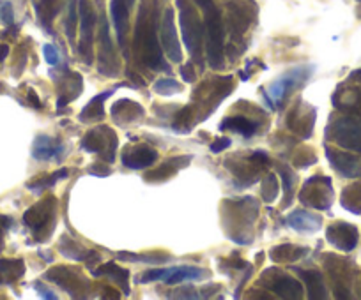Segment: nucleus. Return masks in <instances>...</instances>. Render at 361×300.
Listing matches in <instances>:
<instances>
[{
  "label": "nucleus",
  "mask_w": 361,
  "mask_h": 300,
  "mask_svg": "<svg viewBox=\"0 0 361 300\" xmlns=\"http://www.w3.org/2000/svg\"><path fill=\"white\" fill-rule=\"evenodd\" d=\"M205 11V48L211 69H221L225 66L223 59V22L221 15L213 4L204 8Z\"/></svg>",
  "instance_id": "obj_1"
},
{
  "label": "nucleus",
  "mask_w": 361,
  "mask_h": 300,
  "mask_svg": "<svg viewBox=\"0 0 361 300\" xmlns=\"http://www.w3.org/2000/svg\"><path fill=\"white\" fill-rule=\"evenodd\" d=\"M179 6V25H181V36L186 45L188 52L193 59L200 62L202 38H204V25L195 13L193 6L188 4L186 0H177Z\"/></svg>",
  "instance_id": "obj_2"
},
{
  "label": "nucleus",
  "mask_w": 361,
  "mask_h": 300,
  "mask_svg": "<svg viewBox=\"0 0 361 300\" xmlns=\"http://www.w3.org/2000/svg\"><path fill=\"white\" fill-rule=\"evenodd\" d=\"M211 278V272L205 269L195 265H179V267H168V269H154L147 270L142 274L138 283L145 285V283L152 281H163L167 285H179V283L186 281H204V279Z\"/></svg>",
  "instance_id": "obj_3"
},
{
  "label": "nucleus",
  "mask_w": 361,
  "mask_h": 300,
  "mask_svg": "<svg viewBox=\"0 0 361 300\" xmlns=\"http://www.w3.org/2000/svg\"><path fill=\"white\" fill-rule=\"evenodd\" d=\"M312 73L314 68H308V66H297V68L289 69V71L283 73L280 78H277L271 83L266 96L270 98V101L273 103L274 106L281 105L290 92L301 89V87L308 82V78L312 76Z\"/></svg>",
  "instance_id": "obj_4"
},
{
  "label": "nucleus",
  "mask_w": 361,
  "mask_h": 300,
  "mask_svg": "<svg viewBox=\"0 0 361 300\" xmlns=\"http://www.w3.org/2000/svg\"><path fill=\"white\" fill-rule=\"evenodd\" d=\"M137 45L140 46V59L149 69L160 71L165 68L163 53H161L160 39L156 36V30L149 22H140L137 27Z\"/></svg>",
  "instance_id": "obj_5"
},
{
  "label": "nucleus",
  "mask_w": 361,
  "mask_h": 300,
  "mask_svg": "<svg viewBox=\"0 0 361 300\" xmlns=\"http://www.w3.org/2000/svg\"><path fill=\"white\" fill-rule=\"evenodd\" d=\"M327 135L342 149L361 154V119L358 117H342L334 120L327 128Z\"/></svg>",
  "instance_id": "obj_6"
},
{
  "label": "nucleus",
  "mask_w": 361,
  "mask_h": 300,
  "mask_svg": "<svg viewBox=\"0 0 361 300\" xmlns=\"http://www.w3.org/2000/svg\"><path fill=\"white\" fill-rule=\"evenodd\" d=\"M300 200L303 205L312 207V209L327 210L333 203V188L331 180L327 177H312L304 184L301 191Z\"/></svg>",
  "instance_id": "obj_7"
},
{
  "label": "nucleus",
  "mask_w": 361,
  "mask_h": 300,
  "mask_svg": "<svg viewBox=\"0 0 361 300\" xmlns=\"http://www.w3.org/2000/svg\"><path fill=\"white\" fill-rule=\"evenodd\" d=\"M78 27L82 32L80 57H84L85 64L92 62V43H94L96 29V13L91 0H80L78 2Z\"/></svg>",
  "instance_id": "obj_8"
},
{
  "label": "nucleus",
  "mask_w": 361,
  "mask_h": 300,
  "mask_svg": "<svg viewBox=\"0 0 361 300\" xmlns=\"http://www.w3.org/2000/svg\"><path fill=\"white\" fill-rule=\"evenodd\" d=\"M117 136L112 129H108L107 126H99V128L92 129L85 135L84 142H82V149L87 150V152H98L99 156H103V150H108V156H110V163H114L115 159V149H117Z\"/></svg>",
  "instance_id": "obj_9"
},
{
  "label": "nucleus",
  "mask_w": 361,
  "mask_h": 300,
  "mask_svg": "<svg viewBox=\"0 0 361 300\" xmlns=\"http://www.w3.org/2000/svg\"><path fill=\"white\" fill-rule=\"evenodd\" d=\"M326 239L331 246L340 251H353L360 239V232L354 225L339 221L326 230Z\"/></svg>",
  "instance_id": "obj_10"
},
{
  "label": "nucleus",
  "mask_w": 361,
  "mask_h": 300,
  "mask_svg": "<svg viewBox=\"0 0 361 300\" xmlns=\"http://www.w3.org/2000/svg\"><path fill=\"white\" fill-rule=\"evenodd\" d=\"M161 45H163V50L168 59L175 62V64H181L183 52H181V43H179L177 30H175L174 11L172 9L165 11L163 22H161Z\"/></svg>",
  "instance_id": "obj_11"
},
{
  "label": "nucleus",
  "mask_w": 361,
  "mask_h": 300,
  "mask_svg": "<svg viewBox=\"0 0 361 300\" xmlns=\"http://www.w3.org/2000/svg\"><path fill=\"white\" fill-rule=\"evenodd\" d=\"M158 159V152L152 147L137 145L128 147L122 152V165L131 170H144L147 166L154 165Z\"/></svg>",
  "instance_id": "obj_12"
},
{
  "label": "nucleus",
  "mask_w": 361,
  "mask_h": 300,
  "mask_svg": "<svg viewBox=\"0 0 361 300\" xmlns=\"http://www.w3.org/2000/svg\"><path fill=\"white\" fill-rule=\"evenodd\" d=\"M326 156L330 159L331 166L334 168V172H339L346 179H356V177L361 175V161L356 156L333 149H327Z\"/></svg>",
  "instance_id": "obj_13"
},
{
  "label": "nucleus",
  "mask_w": 361,
  "mask_h": 300,
  "mask_svg": "<svg viewBox=\"0 0 361 300\" xmlns=\"http://www.w3.org/2000/svg\"><path fill=\"white\" fill-rule=\"evenodd\" d=\"M54 210H55V200L46 198L45 202H41L39 205H34L29 210L23 221L27 223L36 233L43 232L48 225H52V219H54Z\"/></svg>",
  "instance_id": "obj_14"
},
{
  "label": "nucleus",
  "mask_w": 361,
  "mask_h": 300,
  "mask_svg": "<svg viewBox=\"0 0 361 300\" xmlns=\"http://www.w3.org/2000/svg\"><path fill=\"white\" fill-rule=\"evenodd\" d=\"M66 154V149L61 142L50 138V136H38L32 147V156L38 161H50V159H59Z\"/></svg>",
  "instance_id": "obj_15"
},
{
  "label": "nucleus",
  "mask_w": 361,
  "mask_h": 300,
  "mask_svg": "<svg viewBox=\"0 0 361 300\" xmlns=\"http://www.w3.org/2000/svg\"><path fill=\"white\" fill-rule=\"evenodd\" d=\"M267 288L281 299H301L303 297V285L286 274H278L277 278L271 279L267 283Z\"/></svg>",
  "instance_id": "obj_16"
},
{
  "label": "nucleus",
  "mask_w": 361,
  "mask_h": 300,
  "mask_svg": "<svg viewBox=\"0 0 361 300\" xmlns=\"http://www.w3.org/2000/svg\"><path fill=\"white\" fill-rule=\"evenodd\" d=\"M287 225L300 233H314L319 232L323 226V219L319 216L307 212V210H294L293 214L287 218Z\"/></svg>",
  "instance_id": "obj_17"
},
{
  "label": "nucleus",
  "mask_w": 361,
  "mask_h": 300,
  "mask_svg": "<svg viewBox=\"0 0 361 300\" xmlns=\"http://www.w3.org/2000/svg\"><path fill=\"white\" fill-rule=\"evenodd\" d=\"M61 270L64 276H61L59 269H55V270H50V272H46L45 278L48 279V281L57 283L61 288L68 290L73 297H76L75 292H84V281H82L80 276L73 274L71 270H68V269H61Z\"/></svg>",
  "instance_id": "obj_18"
},
{
  "label": "nucleus",
  "mask_w": 361,
  "mask_h": 300,
  "mask_svg": "<svg viewBox=\"0 0 361 300\" xmlns=\"http://www.w3.org/2000/svg\"><path fill=\"white\" fill-rule=\"evenodd\" d=\"M128 13H130V0H112L110 2V15L114 22L117 39L121 45H124L126 27H128Z\"/></svg>",
  "instance_id": "obj_19"
},
{
  "label": "nucleus",
  "mask_w": 361,
  "mask_h": 300,
  "mask_svg": "<svg viewBox=\"0 0 361 300\" xmlns=\"http://www.w3.org/2000/svg\"><path fill=\"white\" fill-rule=\"evenodd\" d=\"M220 129L221 131H232V133H240V135H243L244 138H251V136L257 133V129H259V124L257 122H253V120L246 119V117H241V115H236V117H227V119H223V122L220 124Z\"/></svg>",
  "instance_id": "obj_20"
},
{
  "label": "nucleus",
  "mask_w": 361,
  "mask_h": 300,
  "mask_svg": "<svg viewBox=\"0 0 361 300\" xmlns=\"http://www.w3.org/2000/svg\"><path fill=\"white\" fill-rule=\"evenodd\" d=\"M296 272L301 276L304 285H307L308 297H310V299H327L326 286H324L321 272H317V270H301V269H296Z\"/></svg>",
  "instance_id": "obj_21"
},
{
  "label": "nucleus",
  "mask_w": 361,
  "mask_h": 300,
  "mask_svg": "<svg viewBox=\"0 0 361 300\" xmlns=\"http://www.w3.org/2000/svg\"><path fill=\"white\" fill-rule=\"evenodd\" d=\"M92 274H94V278H98V276H108L112 281L117 283L124 290V293H130V272L126 269H121L117 263H107V265H103L98 270H94Z\"/></svg>",
  "instance_id": "obj_22"
},
{
  "label": "nucleus",
  "mask_w": 361,
  "mask_h": 300,
  "mask_svg": "<svg viewBox=\"0 0 361 300\" xmlns=\"http://www.w3.org/2000/svg\"><path fill=\"white\" fill-rule=\"evenodd\" d=\"M114 92H115V89L114 90H107V92H103V94L92 98L91 103H89V105L85 106L84 110H82L80 120H84V122H94V120H101L103 117H105L103 103H105V99L110 98Z\"/></svg>",
  "instance_id": "obj_23"
},
{
  "label": "nucleus",
  "mask_w": 361,
  "mask_h": 300,
  "mask_svg": "<svg viewBox=\"0 0 361 300\" xmlns=\"http://www.w3.org/2000/svg\"><path fill=\"white\" fill-rule=\"evenodd\" d=\"M307 255L304 248H294V246H281V248H274L271 251V260L273 262H296L301 256Z\"/></svg>",
  "instance_id": "obj_24"
},
{
  "label": "nucleus",
  "mask_w": 361,
  "mask_h": 300,
  "mask_svg": "<svg viewBox=\"0 0 361 300\" xmlns=\"http://www.w3.org/2000/svg\"><path fill=\"white\" fill-rule=\"evenodd\" d=\"M121 103L124 108H122V115L115 117L117 120H121V122H135L137 119L144 117V108L140 105L130 101V99H122Z\"/></svg>",
  "instance_id": "obj_25"
},
{
  "label": "nucleus",
  "mask_w": 361,
  "mask_h": 300,
  "mask_svg": "<svg viewBox=\"0 0 361 300\" xmlns=\"http://www.w3.org/2000/svg\"><path fill=\"white\" fill-rule=\"evenodd\" d=\"M152 90L160 96H174L177 92H183V85L174 78H161L152 85Z\"/></svg>",
  "instance_id": "obj_26"
},
{
  "label": "nucleus",
  "mask_w": 361,
  "mask_h": 300,
  "mask_svg": "<svg viewBox=\"0 0 361 300\" xmlns=\"http://www.w3.org/2000/svg\"><path fill=\"white\" fill-rule=\"evenodd\" d=\"M68 170H59V172H55L54 175H50L46 180H39L38 184H29V189H32V191H43V189L52 188V186L57 184L59 180L68 177Z\"/></svg>",
  "instance_id": "obj_27"
},
{
  "label": "nucleus",
  "mask_w": 361,
  "mask_h": 300,
  "mask_svg": "<svg viewBox=\"0 0 361 300\" xmlns=\"http://www.w3.org/2000/svg\"><path fill=\"white\" fill-rule=\"evenodd\" d=\"M191 122H193V119H191V108H184L183 112L179 113L177 119H175L174 129L177 133H188L191 128Z\"/></svg>",
  "instance_id": "obj_28"
},
{
  "label": "nucleus",
  "mask_w": 361,
  "mask_h": 300,
  "mask_svg": "<svg viewBox=\"0 0 361 300\" xmlns=\"http://www.w3.org/2000/svg\"><path fill=\"white\" fill-rule=\"evenodd\" d=\"M278 196V182L273 175H267L264 180V198L266 202H273Z\"/></svg>",
  "instance_id": "obj_29"
},
{
  "label": "nucleus",
  "mask_w": 361,
  "mask_h": 300,
  "mask_svg": "<svg viewBox=\"0 0 361 300\" xmlns=\"http://www.w3.org/2000/svg\"><path fill=\"white\" fill-rule=\"evenodd\" d=\"M280 172V180L283 182V189H286V196H287V202L289 203L290 195H293V184H294V175L289 168H278Z\"/></svg>",
  "instance_id": "obj_30"
},
{
  "label": "nucleus",
  "mask_w": 361,
  "mask_h": 300,
  "mask_svg": "<svg viewBox=\"0 0 361 300\" xmlns=\"http://www.w3.org/2000/svg\"><path fill=\"white\" fill-rule=\"evenodd\" d=\"M68 23H66V34L68 38L75 39V32H76V9H75V0L69 2V11H68Z\"/></svg>",
  "instance_id": "obj_31"
},
{
  "label": "nucleus",
  "mask_w": 361,
  "mask_h": 300,
  "mask_svg": "<svg viewBox=\"0 0 361 300\" xmlns=\"http://www.w3.org/2000/svg\"><path fill=\"white\" fill-rule=\"evenodd\" d=\"M43 55H45V60L50 66H57L59 60H61V53H59V50L54 45L43 46Z\"/></svg>",
  "instance_id": "obj_32"
},
{
  "label": "nucleus",
  "mask_w": 361,
  "mask_h": 300,
  "mask_svg": "<svg viewBox=\"0 0 361 300\" xmlns=\"http://www.w3.org/2000/svg\"><path fill=\"white\" fill-rule=\"evenodd\" d=\"M0 18H2V22H4L6 25H13V22H15V15H13V6L9 4V2H6V4L0 8Z\"/></svg>",
  "instance_id": "obj_33"
},
{
  "label": "nucleus",
  "mask_w": 361,
  "mask_h": 300,
  "mask_svg": "<svg viewBox=\"0 0 361 300\" xmlns=\"http://www.w3.org/2000/svg\"><path fill=\"white\" fill-rule=\"evenodd\" d=\"M232 145V140L230 138H218L216 142L211 145V150H213L214 154H218V152H221V150L228 149V147Z\"/></svg>",
  "instance_id": "obj_34"
},
{
  "label": "nucleus",
  "mask_w": 361,
  "mask_h": 300,
  "mask_svg": "<svg viewBox=\"0 0 361 300\" xmlns=\"http://www.w3.org/2000/svg\"><path fill=\"white\" fill-rule=\"evenodd\" d=\"M181 76H183L184 82L188 83H193L195 82V71H193V66L191 64H186V66H181Z\"/></svg>",
  "instance_id": "obj_35"
},
{
  "label": "nucleus",
  "mask_w": 361,
  "mask_h": 300,
  "mask_svg": "<svg viewBox=\"0 0 361 300\" xmlns=\"http://www.w3.org/2000/svg\"><path fill=\"white\" fill-rule=\"evenodd\" d=\"M34 286H36V288H38L39 295L45 297V299H57V295H55V293H48L50 290H46L45 286L41 285V283H34Z\"/></svg>",
  "instance_id": "obj_36"
},
{
  "label": "nucleus",
  "mask_w": 361,
  "mask_h": 300,
  "mask_svg": "<svg viewBox=\"0 0 361 300\" xmlns=\"http://www.w3.org/2000/svg\"><path fill=\"white\" fill-rule=\"evenodd\" d=\"M9 53V46L8 45H0V62L8 57Z\"/></svg>",
  "instance_id": "obj_37"
},
{
  "label": "nucleus",
  "mask_w": 361,
  "mask_h": 300,
  "mask_svg": "<svg viewBox=\"0 0 361 300\" xmlns=\"http://www.w3.org/2000/svg\"><path fill=\"white\" fill-rule=\"evenodd\" d=\"M29 98H31V101H34L36 108H38V110H41V103H39L38 99H36V94H34V92H31V94H29Z\"/></svg>",
  "instance_id": "obj_38"
},
{
  "label": "nucleus",
  "mask_w": 361,
  "mask_h": 300,
  "mask_svg": "<svg viewBox=\"0 0 361 300\" xmlns=\"http://www.w3.org/2000/svg\"><path fill=\"white\" fill-rule=\"evenodd\" d=\"M195 2H197L202 9L207 8V6H211V0H195Z\"/></svg>",
  "instance_id": "obj_39"
},
{
  "label": "nucleus",
  "mask_w": 361,
  "mask_h": 300,
  "mask_svg": "<svg viewBox=\"0 0 361 300\" xmlns=\"http://www.w3.org/2000/svg\"><path fill=\"white\" fill-rule=\"evenodd\" d=\"M358 2H361V0H358Z\"/></svg>",
  "instance_id": "obj_40"
},
{
  "label": "nucleus",
  "mask_w": 361,
  "mask_h": 300,
  "mask_svg": "<svg viewBox=\"0 0 361 300\" xmlns=\"http://www.w3.org/2000/svg\"><path fill=\"white\" fill-rule=\"evenodd\" d=\"M48 2H50V0H48Z\"/></svg>",
  "instance_id": "obj_41"
}]
</instances>
